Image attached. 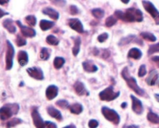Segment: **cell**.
<instances>
[{
	"instance_id": "obj_1",
	"label": "cell",
	"mask_w": 159,
	"mask_h": 128,
	"mask_svg": "<svg viewBox=\"0 0 159 128\" xmlns=\"http://www.w3.org/2000/svg\"><path fill=\"white\" fill-rule=\"evenodd\" d=\"M114 16L116 19H119L121 21L127 22V23H133V22H141L143 21V12L139 9L136 8H129L126 9L125 12L120 10H116L114 12Z\"/></svg>"
},
{
	"instance_id": "obj_2",
	"label": "cell",
	"mask_w": 159,
	"mask_h": 128,
	"mask_svg": "<svg viewBox=\"0 0 159 128\" xmlns=\"http://www.w3.org/2000/svg\"><path fill=\"white\" fill-rule=\"evenodd\" d=\"M121 75H122L123 79L125 80V82H127L128 87H130L134 93H136L140 96H144V91L138 85L136 79L134 78L133 76L130 75L127 67H125L122 70V71H121Z\"/></svg>"
},
{
	"instance_id": "obj_3",
	"label": "cell",
	"mask_w": 159,
	"mask_h": 128,
	"mask_svg": "<svg viewBox=\"0 0 159 128\" xmlns=\"http://www.w3.org/2000/svg\"><path fill=\"white\" fill-rule=\"evenodd\" d=\"M20 110L18 103H7L0 108V119L6 121L13 115H16Z\"/></svg>"
},
{
	"instance_id": "obj_4",
	"label": "cell",
	"mask_w": 159,
	"mask_h": 128,
	"mask_svg": "<svg viewBox=\"0 0 159 128\" xmlns=\"http://www.w3.org/2000/svg\"><path fill=\"white\" fill-rule=\"evenodd\" d=\"M120 95V91L116 92L113 86H109L99 93V97L102 101L110 102L119 97Z\"/></svg>"
},
{
	"instance_id": "obj_5",
	"label": "cell",
	"mask_w": 159,
	"mask_h": 128,
	"mask_svg": "<svg viewBox=\"0 0 159 128\" xmlns=\"http://www.w3.org/2000/svg\"><path fill=\"white\" fill-rule=\"evenodd\" d=\"M101 111H102L103 117L107 121L113 123L115 125H118L120 124V117L119 114H118L116 110L109 108L107 107H102Z\"/></svg>"
},
{
	"instance_id": "obj_6",
	"label": "cell",
	"mask_w": 159,
	"mask_h": 128,
	"mask_svg": "<svg viewBox=\"0 0 159 128\" xmlns=\"http://www.w3.org/2000/svg\"><path fill=\"white\" fill-rule=\"evenodd\" d=\"M6 69H12L13 65V57L15 54V49L9 40H6Z\"/></svg>"
},
{
	"instance_id": "obj_7",
	"label": "cell",
	"mask_w": 159,
	"mask_h": 128,
	"mask_svg": "<svg viewBox=\"0 0 159 128\" xmlns=\"http://www.w3.org/2000/svg\"><path fill=\"white\" fill-rule=\"evenodd\" d=\"M142 4L145 10L150 14L152 16V18L155 20V23L157 25H159V12L158 9H156L153 3L149 1H142Z\"/></svg>"
},
{
	"instance_id": "obj_8",
	"label": "cell",
	"mask_w": 159,
	"mask_h": 128,
	"mask_svg": "<svg viewBox=\"0 0 159 128\" xmlns=\"http://www.w3.org/2000/svg\"><path fill=\"white\" fill-rule=\"evenodd\" d=\"M31 116H32L33 121H34V124L37 128H47L45 122L42 119L41 116L39 113L37 108H34L31 112Z\"/></svg>"
},
{
	"instance_id": "obj_9",
	"label": "cell",
	"mask_w": 159,
	"mask_h": 128,
	"mask_svg": "<svg viewBox=\"0 0 159 128\" xmlns=\"http://www.w3.org/2000/svg\"><path fill=\"white\" fill-rule=\"evenodd\" d=\"M26 72L31 78L37 80H43L44 75H43V70L39 67H31L26 69Z\"/></svg>"
},
{
	"instance_id": "obj_10",
	"label": "cell",
	"mask_w": 159,
	"mask_h": 128,
	"mask_svg": "<svg viewBox=\"0 0 159 128\" xmlns=\"http://www.w3.org/2000/svg\"><path fill=\"white\" fill-rule=\"evenodd\" d=\"M68 24L71 29L75 30L76 32L79 33V34H83V33H85L83 24H82V22H81L80 20H79V19L77 18L69 19V20H68Z\"/></svg>"
},
{
	"instance_id": "obj_11",
	"label": "cell",
	"mask_w": 159,
	"mask_h": 128,
	"mask_svg": "<svg viewBox=\"0 0 159 128\" xmlns=\"http://www.w3.org/2000/svg\"><path fill=\"white\" fill-rule=\"evenodd\" d=\"M16 24L18 25V26L20 27V32H21L22 35H23V37H30V38H32V37H35L36 36L35 30L33 29V28L29 27V26H23V25L21 23V22L19 21V20L16 21Z\"/></svg>"
},
{
	"instance_id": "obj_12",
	"label": "cell",
	"mask_w": 159,
	"mask_h": 128,
	"mask_svg": "<svg viewBox=\"0 0 159 128\" xmlns=\"http://www.w3.org/2000/svg\"><path fill=\"white\" fill-rule=\"evenodd\" d=\"M130 98L132 100V110L137 114L140 115L143 113V105L141 101L137 97H135L134 95H130Z\"/></svg>"
},
{
	"instance_id": "obj_13",
	"label": "cell",
	"mask_w": 159,
	"mask_h": 128,
	"mask_svg": "<svg viewBox=\"0 0 159 128\" xmlns=\"http://www.w3.org/2000/svg\"><path fill=\"white\" fill-rule=\"evenodd\" d=\"M73 88H74L75 92L76 93V94L79 95V96H89V93L88 92V90L85 88V85H84L83 82H80V81H77L75 82V83L73 85Z\"/></svg>"
},
{
	"instance_id": "obj_14",
	"label": "cell",
	"mask_w": 159,
	"mask_h": 128,
	"mask_svg": "<svg viewBox=\"0 0 159 128\" xmlns=\"http://www.w3.org/2000/svg\"><path fill=\"white\" fill-rule=\"evenodd\" d=\"M82 67L84 71L88 73H94L98 71V67L91 60H86L82 62Z\"/></svg>"
},
{
	"instance_id": "obj_15",
	"label": "cell",
	"mask_w": 159,
	"mask_h": 128,
	"mask_svg": "<svg viewBox=\"0 0 159 128\" xmlns=\"http://www.w3.org/2000/svg\"><path fill=\"white\" fill-rule=\"evenodd\" d=\"M58 94V88L54 85H51L46 89V97L48 100H52L57 97Z\"/></svg>"
},
{
	"instance_id": "obj_16",
	"label": "cell",
	"mask_w": 159,
	"mask_h": 128,
	"mask_svg": "<svg viewBox=\"0 0 159 128\" xmlns=\"http://www.w3.org/2000/svg\"><path fill=\"white\" fill-rule=\"evenodd\" d=\"M2 26L10 34H15L16 32V27L14 21L12 19H6L3 20Z\"/></svg>"
},
{
	"instance_id": "obj_17",
	"label": "cell",
	"mask_w": 159,
	"mask_h": 128,
	"mask_svg": "<svg viewBox=\"0 0 159 128\" xmlns=\"http://www.w3.org/2000/svg\"><path fill=\"white\" fill-rule=\"evenodd\" d=\"M17 60H18L20 66L23 67L27 65L28 62H29V56H28L27 52L25 51H19L18 55H17Z\"/></svg>"
},
{
	"instance_id": "obj_18",
	"label": "cell",
	"mask_w": 159,
	"mask_h": 128,
	"mask_svg": "<svg viewBox=\"0 0 159 128\" xmlns=\"http://www.w3.org/2000/svg\"><path fill=\"white\" fill-rule=\"evenodd\" d=\"M47 112H48V113L51 117L54 118V119H56L57 121H61L63 119V118H62L61 113L58 110L55 109L54 107H51V106L47 107Z\"/></svg>"
},
{
	"instance_id": "obj_19",
	"label": "cell",
	"mask_w": 159,
	"mask_h": 128,
	"mask_svg": "<svg viewBox=\"0 0 159 128\" xmlns=\"http://www.w3.org/2000/svg\"><path fill=\"white\" fill-rule=\"evenodd\" d=\"M159 74L156 70H152L150 73H149L148 76L146 79V83L148 85H155V84L156 83L157 80L158 79Z\"/></svg>"
},
{
	"instance_id": "obj_20",
	"label": "cell",
	"mask_w": 159,
	"mask_h": 128,
	"mask_svg": "<svg viewBox=\"0 0 159 128\" xmlns=\"http://www.w3.org/2000/svg\"><path fill=\"white\" fill-rule=\"evenodd\" d=\"M42 12H43V14H45V15L50 16L54 20H57L59 18L58 12H57L55 9H52V8L51 7H45L44 9H43V10H42Z\"/></svg>"
},
{
	"instance_id": "obj_21",
	"label": "cell",
	"mask_w": 159,
	"mask_h": 128,
	"mask_svg": "<svg viewBox=\"0 0 159 128\" xmlns=\"http://www.w3.org/2000/svg\"><path fill=\"white\" fill-rule=\"evenodd\" d=\"M127 57H130V58L135 59V60H139L142 57V52L140 49L137 48H131L130 51H128V54H127Z\"/></svg>"
},
{
	"instance_id": "obj_22",
	"label": "cell",
	"mask_w": 159,
	"mask_h": 128,
	"mask_svg": "<svg viewBox=\"0 0 159 128\" xmlns=\"http://www.w3.org/2000/svg\"><path fill=\"white\" fill-rule=\"evenodd\" d=\"M68 109H69L70 112H71V113L76 115L80 114V113L83 111V107H82V105L80 103H78L70 105L69 107H68Z\"/></svg>"
},
{
	"instance_id": "obj_23",
	"label": "cell",
	"mask_w": 159,
	"mask_h": 128,
	"mask_svg": "<svg viewBox=\"0 0 159 128\" xmlns=\"http://www.w3.org/2000/svg\"><path fill=\"white\" fill-rule=\"evenodd\" d=\"M55 25V23L53 21H49V20H42L40 22V27L43 31H46L48 30L51 29L53 26Z\"/></svg>"
},
{
	"instance_id": "obj_24",
	"label": "cell",
	"mask_w": 159,
	"mask_h": 128,
	"mask_svg": "<svg viewBox=\"0 0 159 128\" xmlns=\"http://www.w3.org/2000/svg\"><path fill=\"white\" fill-rule=\"evenodd\" d=\"M80 46H81V38L79 37H75L74 41V46L72 48V54L76 57L79 54L80 51Z\"/></svg>"
},
{
	"instance_id": "obj_25",
	"label": "cell",
	"mask_w": 159,
	"mask_h": 128,
	"mask_svg": "<svg viewBox=\"0 0 159 128\" xmlns=\"http://www.w3.org/2000/svg\"><path fill=\"white\" fill-rule=\"evenodd\" d=\"M65 58L61 57H56L54 59V62H53L54 68H56V69H60V68H61L63 67V65H65Z\"/></svg>"
},
{
	"instance_id": "obj_26",
	"label": "cell",
	"mask_w": 159,
	"mask_h": 128,
	"mask_svg": "<svg viewBox=\"0 0 159 128\" xmlns=\"http://www.w3.org/2000/svg\"><path fill=\"white\" fill-rule=\"evenodd\" d=\"M140 35H141V37H142L143 39L148 40V41L155 42V41H156V40H157L156 37H155L153 34H152V33H150V32H142V33H141V34H140Z\"/></svg>"
},
{
	"instance_id": "obj_27",
	"label": "cell",
	"mask_w": 159,
	"mask_h": 128,
	"mask_svg": "<svg viewBox=\"0 0 159 128\" xmlns=\"http://www.w3.org/2000/svg\"><path fill=\"white\" fill-rule=\"evenodd\" d=\"M148 121L155 124H159V116L153 112H149L147 115Z\"/></svg>"
},
{
	"instance_id": "obj_28",
	"label": "cell",
	"mask_w": 159,
	"mask_h": 128,
	"mask_svg": "<svg viewBox=\"0 0 159 128\" xmlns=\"http://www.w3.org/2000/svg\"><path fill=\"white\" fill-rule=\"evenodd\" d=\"M40 57L43 61H48L51 57L50 54V50L47 48H42L40 52Z\"/></svg>"
},
{
	"instance_id": "obj_29",
	"label": "cell",
	"mask_w": 159,
	"mask_h": 128,
	"mask_svg": "<svg viewBox=\"0 0 159 128\" xmlns=\"http://www.w3.org/2000/svg\"><path fill=\"white\" fill-rule=\"evenodd\" d=\"M91 12L96 19H102L105 15V11L101 8H96V9H92Z\"/></svg>"
},
{
	"instance_id": "obj_30",
	"label": "cell",
	"mask_w": 159,
	"mask_h": 128,
	"mask_svg": "<svg viewBox=\"0 0 159 128\" xmlns=\"http://www.w3.org/2000/svg\"><path fill=\"white\" fill-rule=\"evenodd\" d=\"M46 41L48 44L52 45V46H56L59 44V40L54 35H48L46 38Z\"/></svg>"
},
{
	"instance_id": "obj_31",
	"label": "cell",
	"mask_w": 159,
	"mask_h": 128,
	"mask_svg": "<svg viewBox=\"0 0 159 128\" xmlns=\"http://www.w3.org/2000/svg\"><path fill=\"white\" fill-rule=\"evenodd\" d=\"M135 35H129L127 37H124V38L121 39L119 41L118 43V45L120 46H123V45H126V44H128L129 43H130L131 41H133L134 39H135Z\"/></svg>"
},
{
	"instance_id": "obj_32",
	"label": "cell",
	"mask_w": 159,
	"mask_h": 128,
	"mask_svg": "<svg viewBox=\"0 0 159 128\" xmlns=\"http://www.w3.org/2000/svg\"><path fill=\"white\" fill-rule=\"evenodd\" d=\"M22 122H23V121H22L21 119H20V118H13V119H12L11 121H8L7 124H6V127H14L16 125H18V124H22Z\"/></svg>"
},
{
	"instance_id": "obj_33",
	"label": "cell",
	"mask_w": 159,
	"mask_h": 128,
	"mask_svg": "<svg viewBox=\"0 0 159 128\" xmlns=\"http://www.w3.org/2000/svg\"><path fill=\"white\" fill-rule=\"evenodd\" d=\"M25 21L31 26H34L37 24V18H36L35 16L34 15L26 16L25 17Z\"/></svg>"
},
{
	"instance_id": "obj_34",
	"label": "cell",
	"mask_w": 159,
	"mask_h": 128,
	"mask_svg": "<svg viewBox=\"0 0 159 128\" xmlns=\"http://www.w3.org/2000/svg\"><path fill=\"white\" fill-rule=\"evenodd\" d=\"M116 22H117V19H116L114 16H109L108 18L106 20L105 24L107 27H111V26H114V25L116 24Z\"/></svg>"
},
{
	"instance_id": "obj_35",
	"label": "cell",
	"mask_w": 159,
	"mask_h": 128,
	"mask_svg": "<svg viewBox=\"0 0 159 128\" xmlns=\"http://www.w3.org/2000/svg\"><path fill=\"white\" fill-rule=\"evenodd\" d=\"M16 43L18 47H22L24 46L26 44V40L23 36H21L20 34H18L16 36Z\"/></svg>"
},
{
	"instance_id": "obj_36",
	"label": "cell",
	"mask_w": 159,
	"mask_h": 128,
	"mask_svg": "<svg viewBox=\"0 0 159 128\" xmlns=\"http://www.w3.org/2000/svg\"><path fill=\"white\" fill-rule=\"evenodd\" d=\"M157 52H159V43H157L153 45H151V46L149 47L148 51V55H151V54H155V53Z\"/></svg>"
},
{
	"instance_id": "obj_37",
	"label": "cell",
	"mask_w": 159,
	"mask_h": 128,
	"mask_svg": "<svg viewBox=\"0 0 159 128\" xmlns=\"http://www.w3.org/2000/svg\"><path fill=\"white\" fill-rule=\"evenodd\" d=\"M56 105L61 109H67L69 107L68 102L67 100H65V99H60V100H57V102H56Z\"/></svg>"
},
{
	"instance_id": "obj_38",
	"label": "cell",
	"mask_w": 159,
	"mask_h": 128,
	"mask_svg": "<svg viewBox=\"0 0 159 128\" xmlns=\"http://www.w3.org/2000/svg\"><path fill=\"white\" fill-rule=\"evenodd\" d=\"M146 74H147V68H146V66L144 65H141L139 70H138V76L141 78L144 77Z\"/></svg>"
},
{
	"instance_id": "obj_39",
	"label": "cell",
	"mask_w": 159,
	"mask_h": 128,
	"mask_svg": "<svg viewBox=\"0 0 159 128\" xmlns=\"http://www.w3.org/2000/svg\"><path fill=\"white\" fill-rule=\"evenodd\" d=\"M108 37H109V34H107V33H103V34H101L100 35L98 36L97 40L99 43H103V42H105L106 40L108 39Z\"/></svg>"
},
{
	"instance_id": "obj_40",
	"label": "cell",
	"mask_w": 159,
	"mask_h": 128,
	"mask_svg": "<svg viewBox=\"0 0 159 128\" xmlns=\"http://www.w3.org/2000/svg\"><path fill=\"white\" fill-rule=\"evenodd\" d=\"M69 11H70V13H71V15H74V16L77 15V14H79V12H80V10H79V8H78L76 6H75V5H72V6H70Z\"/></svg>"
},
{
	"instance_id": "obj_41",
	"label": "cell",
	"mask_w": 159,
	"mask_h": 128,
	"mask_svg": "<svg viewBox=\"0 0 159 128\" xmlns=\"http://www.w3.org/2000/svg\"><path fill=\"white\" fill-rule=\"evenodd\" d=\"M99 126V122L96 120H90L89 122V128H96Z\"/></svg>"
},
{
	"instance_id": "obj_42",
	"label": "cell",
	"mask_w": 159,
	"mask_h": 128,
	"mask_svg": "<svg viewBox=\"0 0 159 128\" xmlns=\"http://www.w3.org/2000/svg\"><path fill=\"white\" fill-rule=\"evenodd\" d=\"M45 124H46L47 128H57V125L54 123L51 122V121H46Z\"/></svg>"
},
{
	"instance_id": "obj_43",
	"label": "cell",
	"mask_w": 159,
	"mask_h": 128,
	"mask_svg": "<svg viewBox=\"0 0 159 128\" xmlns=\"http://www.w3.org/2000/svg\"><path fill=\"white\" fill-rule=\"evenodd\" d=\"M152 62H153L155 65L159 68V56H154L151 58Z\"/></svg>"
},
{
	"instance_id": "obj_44",
	"label": "cell",
	"mask_w": 159,
	"mask_h": 128,
	"mask_svg": "<svg viewBox=\"0 0 159 128\" xmlns=\"http://www.w3.org/2000/svg\"><path fill=\"white\" fill-rule=\"evenodd\" d=\"M6 15H9V12H5L4 10H2V9H0V18H2V17L4 16H6Z\"/></svg>"
},
{
	"instance_id": "obj_45",
	"label": "cell",
	"mask_w": 159,
	"mask_h": 128,
	"mask_svg": "<svg viewBox=\"0 0 159 128\" xmlns=\"http://www.w3.org/2000/svg\"><path fill=\"white\" fill-rule=\"evenodd\" d=\"M63 128H76V126L74 124H70V125L66 126V127H64Z\"/></svg>"
},
{
	"instance_id": "obj_46",
	"label": "cell",
	"mask_w": 159,
	"mask_h": 128,
	"mask_svg": "<svg viewBox=\"0 0 159 128\" xmlns=\"http://www.w3.org/2000/svg\"><path fill=\"white\" fill-rule=\"evenodd\" d=\"M124 128H138V127H137V126L135 125H130V126H126V127H124Z\"/></svg>"
},
{
	"instance_id": "obj_47",
	"label": "cell",
	"mask_w": 159,
	"mask_h": 128,
	"mask_svg": "<svg viewBox=\"0 0 159 128\" xmlns=\"http://www.w3.org/2000/svg\"><path fill=\"white\" fill-rule=\"evenodd\" d=\"M7 3H9V1H8V0H6V1H0V4L1 5H5L7 4Z\"/></svg>"
},
{
	"instance_id": "obj_48",
	"label": "cell",
	"mask_w": 159,
	"mask_h": 128,
	"mask_svg": "<svg viewBox=\"0 0 159 128\" xmlns=\"http://www.w3.org/2000/svg\"><path fill=\"white\" fill-rule=\"evenodd\" d=\"M127 106V103H123L121 104V107H122V108H126Z\"/></svg>"
},
{
	"instance_id": "obj_49",
	"label": "cell",
	"mask_w": 159,
	"mask_h": 128,
	"mask_svg": "<svg viewBox=\"0 0 159 128\" xmlns=\"http://www.w3.org/2000/svg\"><path fill=\"white\" fill-rule=\"evenodd\" d=\"M155 99L159 103V94H155Z\"/></svg>"
},
{
	"instance_id": "obj_50",
	"label": "cell",
	"mask_w": 159,
	"mask_h": 128,
	"mask_svg": "<svg viewBox=\"0 0 159 128\" xmlns=\"http://www.w3.org/2000/svg\"><path fill=\"white\" fill-rule=\"evenodd\" d=\"M129 2H130V1H129V0H127V1H124V0H123L122 2H123V3H126V4H127V3H129Z\"/></svg>"
},
{
	"instance_id": "obj_51",
	"label": "cell",
	"mask_w": 159,
	"mask_h": 128,
	"mask_svg": "<svg viewBox=\"0 0 159 128\" xmlns=\"http://www.w3.org/2000/svg\"><path fill=\"white\" fill-rule=\"evenodd\" d=\"M158 86H159V85H158Z\"/></svg>"
}]
</instances>
